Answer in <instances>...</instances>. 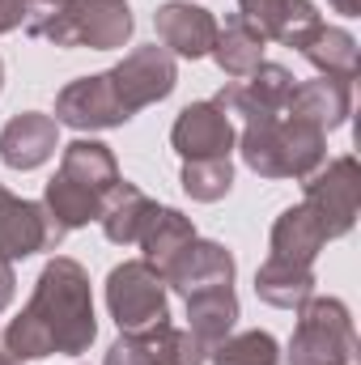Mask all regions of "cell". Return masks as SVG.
<instances>
[{
	"label": "cell",
	"instance_id": "3957f363",
	"mask_svg": "<svg viewBox=\"0 0 361 365\" xmlns=\"http://www.w3.org/2000/svg\"><path fill=\"white\" fill-rule=\"evenodd\" d=\"M357 327L340 297L315 293L298 306V327L289 336V365H353Z\"/></svg>",
	"mask_w": 361,
	"mask_h": 365
},
{
	"label": "cell",
	"instance_id": "44dd1931",
	"mask_svg": "<svg viewBox=\"0 0 361 365\" xmlns=\"http://www.w3.org/2000/svg\"><path fill=\"white\" fill-rule=\"evenodd\" d=\"M255 297L276 310H298L302 302L315 297V268L306 264H285V259H264L255 272Z\"/></svg>",
	"mask_w": 361,
	"mask_h": 365
},
{
	"label": "cell",
	"instance_id": "7c38bea8",
	"mask_svg": "<svg viewBox=\"0 0 361 365\" xmlns=\"http://www.w3.org/2000/svg\"><path fill=\"white\" fill-rule=\"evenodd\" d=\"M136 30L128 0H68V34L73 47L90 51H119Z\"/></svg>",
	"mask_w": 361,
	"mask_h": 365
},
{
	"label": "cell",
	"instance_id": "836d02e7",
	"mask_svg": "<svg viewBox=\"0 0 361 365\" xmlns=\"http://www.w3.org/2000/svg\"><path fill=\"white\" fill-rule=\"evenodd\" d=\"M0 365H17L13 357H9V353H4V344H0Z\"/></svg>",
	"mask_w": 361,
	"mask_h": 365
},
{
	"label": "cell",
	"instance_id": "484cf974",
	"mask_svg": "<svg viewBox=\"0 0 361 365\" xmlns=\"http://www.w3.org/2000/svg\"><path fill=\"white\" fill-rule=\"evenodd\" d=\"M183 191L200 204H217L230 195L234 187V162L230 158H200V162H183Z\"/></svg>",
	"mask_w": 361,
	"mask_h": 365
},
{
	"label": "cell",
	"instance_id": "603a6c76",
	"mask_svg": "<svg viewBox=\"0 0 361 365\" xmlns=\"http://www.w3.org/2000/svg\"><path fill=\"white\" fill-rule=\"evenodd\" d=\"M234 323H238V293H234V284L204 289V293L187 297V331L195 340H204L208 349L221 344L234 331Z\"/></svg>",
	"mask_w": 361,
	"mask_h": 365
},
{
	"label": "cell",
	"instance_id": "52a82bcc",
	"mask_svg": "<svg viewBox=\"0 0 361 365\" xmlns=\"http://www.w3.org/2000/svg\"><path fill=\"white\" fill-rule=\"evenodd\" d=\"M51 119L60 128H73V132H111V128H123L132 115L111 86V73H90V77L68 81L56 93V115Z\"/></svg>",
	"mask_w": 361,
	"mask_h": 365
},
{
	"label": "cell",
	"instance_id": "5bb4252c",
	"mask_svg": "<svg viewBox=\"0 0 361 365\" xmlns=\"http://www.w3.org/2000/svg\"><path fill=\"white\" fill-rule=\"evenodd\" d=\"M158 26V43L175 56V60H204L213 51L217 38V17L191 0H166L153 13Z\"/></svg>",
	"mask_w": 361,
	"mask_h": 365
},
{
	"label": "cell",
	"instance_id": "4316f807",
	"mask_svg": "<svg viewBox=\"0 0 361 365\" xmlns=\"http://www.w3.org/2000/svg\"><path fill=\"white\" fill-rule=\"evenodd\" d=\"M153 349V361L158 365H208V344L195 340L187 327H175V323H158L149 331H141Z\"/></svg>",
	"mask_w": 361,
	"mask_h": 365
},
{
	"label": "cell",
	"instance_id": "4fadbf2b",
	"mask_svg": "<svg viewBox=\"0 0 361 365\" xmlns=\"http://www.w3.org/2000/svg\"><path fill=\"white\" fill-rule=\"evenodd\" d=\"M60 149V123L43 110H21L0 128V162L9 170H39Z\"/></svg>",
	"mask_w": 361,
	"mask_h": 365
},
{
	"label": "cell",
	"instance_id": "1f68e13d",
	"mask_svg": "<svg viewBox=\"0 0 361 365\" xmlns=\"http://www.w3.org/2000/svg\"><path fill=\"white\" fill-rule=\"evenodd\" d=\"M272 4H276V0H238V13H243V17H251V21H260Z\"/></svg>",
	"mask_w": 361,
	"mask_h": 365
},
{
	"label": "cell",
	"instance_id": "7a4b0ae2",
	"mask_svg": "<svg viewBox=\"0 0 361 365\" xmlns=\"http://www.w3.org/2000/svg\"><path fill=\"white\" fill-rule=\"evenodd\" d=\"M260 179H293L302 182L310 170L327 162V132L293 119V115H272V119H247L238 128L234 145Z\"/></svg>",
	"mask_w": 361,
	"mask_h": 365
},
{
	"label": "cell",
	"instance_id": "30bf717a",
	"mask_svg": "<svg viewBox=\"0 0 361 365\" xmlns=\"http://www.w3.org/2000/svg\"><path fill=\"white\" fill-rule=\"evenodd\" d=\"M238 145V128L234 119L213 102H187L171 128V149L179 153L183 162H200V158H230Z\"/></svg>",
	"mask_w": 361,
	"mask_h": 365
},
{
	"label": "cell",
	"instance_id": "5b68a950",
	"mask_svg": "<svg viewBox=\"0 0 361 365\" xmlns=\"http://www.w3.org/2000/svg\"><path fill=\"white\" fill-rule=\"evenodd\" d=\"M302 204L319 217L327 242L345 238L357 225V204H361V166L353 153L323 162L302 179Z\"/></svg>",
	"mask_w": 361,
	"mask_h": 365
},
{
	"label": "cell",
	"instance_id": "2e32d148",
	"mask_svg": "<svg viewBox=\"0 0 361 365\" xmlns=\"http://www.w3.org/2000/svg\"><path fill=\"white\" fill-rule=\"evenodd\" d=\"M264 47H268L264 30L251 17H243V13H230L225 21H217V38H213L208 56L230 81H243V77H251L264 64Z\"/></svg>",
	"mask_w": 361,
	"mask_h": 365
},
{
	"label": "cell",
	"instance_id": "d4e9b609",
	"mask_svg": "<svg viewBox=\"0 0 361 365\" xmlns=\"http://www.w3.org/2000/svg\"><path fill=\"white\" fill-rule=\"evenodd\" d=\"M213 365H280V344L272 331H230L221 344L208 349Z\"/></svg>",
	"mask_w": 361,
	"mask_h": 365
},
{
	"label": "cell",
	"instance_id": "d6986e66",
	"mask_svg": "<svg viewBox=\"0 0 361 365\" xmlns=\"http://www.w3.org/2000/svg\"><path fill=\"white\" fill-rule=\"evenodd\" d=\"M149 212H153V200H149L136 182L119 179L115 187H111L106 204H102L98 225H102L106 242H115V247H136V238H141V230H145Z\"/></svg>",
	"mask_w": 361,
	"mask_h": 365
},
{
	"label": "cell",
	"instance_id": "d590c367",
	"mask_svg": "<svg viewBox=\"0 0 361 365\" xmlns=\"http://www.w3.org/2000/svg\"><path fill=\"white\" fill-rule=\"evenodd\" d=\"M4 195H9V187H4V182H0V200H4Z\"/></svg>",
	"mask_w": 361,
	"mask_h": 365
},
{
	"label": "cell",
	"instance_id": "4dcf8cb0",
	"mask_svg": "<svg viewBox=\"0 0 361 365\" xmlns=\"http://www.w3.org/2000/svg\"><path fill=\"white\" fill-rule=\"evenodd\" d=\"M21 26V0H0V34H13Z\"/></svg>",
	"mask_w": 361,
	"mask_h": 365
},
{
	"label": "cell",
	"instance_id": "8992f818",
	"mask_svg": "<svg viewBox=\"0 0 361 365\" xmlns=\"http://www.w3.org/2000/svg\"><path fill=\"white\" fill-rule=\"evenodd\" d=\"M111 73V86L119 93V102L128 106V115H141L145 106H158L166 102L175 86H179V64L166 47L149 43V47H132Z\"/></svg>",
	"mask_w": 361,
	"mask_h": 365
},
{
	"label": "cell",
	"instance_id": "d6a6232c",
	"mask_svg": "<svg viewBox=\"0 0 361 365\" xmlns=\"http://www.w3.org/2000/svg\"><path fill=\"white\" fill-rule=\"evenodd\" d=\"M340 17H361V0H327Z\"/></svg>",
	"mask_w": 361,
	"mask_h": 365
},
{
	"label": "cell",
	"instance_id": "ac0fdd59",
	"mask_svg": "<svg viewBox=\"0 0 361 365\" xmlns=\"http://www.w3.org/2000/svg\"><path fill=\"white\" fill-rule=\"evenodd\" d=\"M60 179L77 182V187H86L93 195H111V187L123 179L119 175V162H115V153H111V145H102V140H93V136H77V140H68L64 149H60V170H56Z\"/></svg>",
	"mask_w": 361,
	"mask_h": 365
},
{
	"label": "cell",
	"instance_id": "e0dca14e",
	"mask_svg": "<svg viewBox=\"0 0 361 365\" xmlns=\"http://www.w3.org/2000/svg\"><path fill=\"white\" fill-rule=\"evenodd\" d=\"M323 247H327V234H323L319 217H315L306 204H289V208L272 221V234H268V255L272 259L315 268V259H319Z\"/></svg>",
	"mask_w": 361,
	"mask_h": 365
},
{
	"label": "cell",
	"instance_id": "ffe728a7",
	"mask_svg": "<svg viewBox=\"0 0 361 365\" xmlns=\"http://www.w3.org/2000/svg\"><path fill=\"white\" fill-rule=\"evenodd\" d=\"M191 238H195V225H191V217H187V212L171 208V204H153V212H149V221H145V230H141L136 247L145 251V255H141L145 264H153L158 272H166V268H171V259L179 255Z\"/></svg>",
	"mask_w": 361,
	"mask_h": 365
},
{
	"label": "cell",
	"instance_id": "83f0119b",
	"mask_svg": "<svg viewBox=\"0 0 361 365\" xmlns=\"http://www.w3.org/2000/svg\"><path fill=\"white\" fill-rule=\"evenodd\" d=\"M21 26L30 38H43L51 47H73L68 0H21Z\"/></svg>",
	"mask_w": 361,
	"mask_h": 365
},
{
	"label": "cell",
	"instance_id": "8fae6325",
	"mask_svg": "<svg viewBox=\"0 0 361 365\" xmlns=\"http://www.w3.org/2000/svg\"><path fill=\"white\" fill-rule=\"evenodd\" d=\"M234 276H238L234 255H230L221 242L195 234L179 255L171 259V268L162 272V280H166V289H175L183 302H187V297H195V293H204V289H225V284H234Z\"/></svg>",
	"mask_w": 361,
	"mask_h": 365
},
{
	"label": "cell",
	"instance_id": "f546056e",
	"mask_svg": "<svg viewBox=\"0 0 361 365\" xmlns=\"http://www.w3.org/2000/svg\"><path fill=\"white\" fill-rule=\"evenodd\" d=\"M13 293H17V272H13V264H9V259H0V314L9 310Z\"/></svg>",
	"mask_w": 361,
	"mask_h": 365
},
{
	"label": "cell",
	"instance_id": "9c48e42d",
	"mask_svg": "<svg viewBox=\"0 0 361 365\" xmlns=\"http://www.w3.org/2000/svg\"><path fill=\"white\" fill-rule=\"evenodd\" d=\"M60 242H64V230L56 225L43 200H21L13 191L0 200V259L17 264L39 251H56Z\"/></svg>",
	"mask_w": 361,
	"mask_h": 365
},
{
	"label": "cell",
	"instance_id": "7402d4cb",
	"mask_svg": "<svg viewBox=\"0 0 361 365\" xmlns=\"http://www.w3.org/2000/svg\"><path fill=\"white\" fill-rule=\"evenodd\" d=\"M298 51L319 68V77H340V81H353V77H357L361 47L345 26H327V21H323Z\"/></svg>",
	"mask_w": 361,
	"mask_h": 365
},
{
	"label": "cell",
	"instance_id": "9a60e30c",
	"mask_svg": "<svg viewBox=\"0 0 361 365\" xmlns=\"http://www.w3.org/2000/svg\"><path fill=\"white\" fill-rule=\"evenodd\" d=\"M285 115L293 119H306L323 132H336L349 123L353 115V81H340V77H315V81H298L293 98L285 106Z\"/></svg>",
	"mask_w": 361,
	"mask_h": 365
},
{
	"label": "cell",
	"instance_id": "6da1fadb",
	"mask_svg": "<svg viewBox=\"0 0 361 365\" xmlns=\"http://www.w3.org/2000/svg\"><path fill=\"white\" fill-rule=\"evenodd\" d=\"M98 336L90 272L68 259L51 255L34 280L26 310L4 327L0 344L13 361H47V357H81Z\"/></svg>",
	"mask_w": 361,
	"mask_h": 365
},
{
	"label": "cell",
	"instance_id": "cb8c5ba5",
	"mask_svg": "<svg viewBox=\"0 0 361 365\" xmlns=\"http://www.w3.org/2000/svg\"><path fill=\"white\" fill-rule=\"evenodd\" d=\"M255 26L264 30V38L280 43V47H302L323 26V17H319L315 0H276Z\"/></svg>",
	"mask_w": 361,
	"mask_h": 365
},
{
	"label": "cell",
	"instance_id": "277c9868",
	"mask_svg": "<svg viewBox=\"0 0 361 365\" xmlns=\"http://www.w3.org/2000/svg\"><path fill=\"white\" fill-rule=\"evenodd\" d=\"M106 310L119 331L141 336L158 323H171V289L153 264L123 259L106 276Z\"/></svg>",
	"mask_w": 361,
	"mask_h": 365
},
{
	"label": "cell",
	"instance_id": "ba28073f",
	"mask_svg": "<svg viewBox=\"0 0 361 365\" xmlns=\"http://www.w3.org/2000/svg\"><path fill=\"white\" fill-rule=\"evenodd\" d=\"M293 86H298V77H293L285 64L264 60L251 77L225 81L221 90L213 93V102H217L230 119H238V123H247V119H272V115H285V106H289V98H293Z\"/></svg>",
	"mask_w": 361,
	"mask_h": 365
},
{
	"label": "cell",
	"instance_id": "e575fe53",
	"mask_svg": "<svg viewBox=\"0 0 361 365\" xmlns=\"http://www.w3.org/2000/svg\"><path fill=\"white\" fill-rule=\"evenodd\" d=\"M0 90H4V60H0Z\"/></svg>",
	"mask_w": 361,
	"mask_h": 365
},
{
	"label": "cell",
	"instance_id": "f1b7e54d",
	"mask_svg": "<svg viewBox=\"0 0 361 365\" xmlns=\"http://www.w3.org/2000/svg\"><path fill=\"white\" fill-rule=\"evenodd\" d=\"M102 365H158L153 361V349L145 336H132V331H119V340L106 349Z\"/></svg>",
	"mask_w": 361,
	"mask_h": 365
}]
</instances>
